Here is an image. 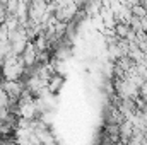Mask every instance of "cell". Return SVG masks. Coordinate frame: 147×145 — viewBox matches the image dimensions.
Here are the masks:
<instances>
[{"instance_id":"6da1fadb","label":"cell","mask_w":147,"mask_h":145,"mask_svg":"<svg viewBox=\"0 0 147 145\" xmlns=\"http://www.w3.org/2000/svg\"><path fill=\"white\" fill-rule=\"evenodd\" d=\"M38 55H39V53H38L34 43H33V41H29V43H28V46H26V50H24V53L21 55V56H22V60H24L26 68H31L33 65H36Z\"/></svg>"},{"instance_id":"3957f363","label":"cell","mask_w":147,"mask_h":145,"mask_svg":"<svg viewBox=\"0 0 147 145\" xmlns=\"http://www.w3.org/2000/svg\"><path fill=\"white\" fill-rule=\"evenodd\" d=\"M62 84H63V77L60 75V73H55L51 79H50V82H48V91H50V94H57L58 91H60V87H62Z\"/></svg>"},{"instance_id":"9c48e42d","label":"cell","mask_w":147,"mask_h":145,"mask_svg":"<svg viewBox=\"0 0 147 145\" xmlns=\"http://www.w3.org/2000/svg\"><path fill=\"white\" fill-rule=\"evenodd\" d=\"M146 142H147V135H146Z\"/></svg>"},{"instance_id":"52a82bcc","label":"cell","mask_w":147,"mask_h":145,"mask_svg":"<svg viewBox=\"0 0 147 145\" xmlns=\"http://www.w3.org/2000/svg\"><path fill=\"white\" fill-rule=\"evenodd\" d=\"M144 113H147V104H146V109H144Z\"/></svg>"},{"instance_id":"5b68a950","label":"cell","mask_w":147,"mask_h":145,"mask_svg":"<svg viewBox=\"0 0 147 145\" xmlns=\"http://www.w3.org/2000/svg\"><path fill=\"white\" fill-rule=\"evenodd\" d=\"M9 103H10V97L0 85V108H9Z\"/></svg>"},{"instance_id":"277c9868","label":"cell","mask_w":147,"mask_h":145,"mask_svg":"<svg viewBox=\"0 0 147 145\" xmlns=\"http://www.w3.org/2000/svg\"><path fill=\"white\" fill-rule=\"evenodd\" d=\"M130 31H132V28L127 26V24H116V28H115V34L120 38V39H127Z\"/></svg>"},{"instance_id":"7a4b0ae2","label":"cell","mask_w":147,"mask_h":145,"mask_svg":"<svg viewBox=\"0 0 147 145\" xmlns=\"http://www.w3.org/2000/svg\"><path fill=\"white\" fill-rule=\"evenodd\" d=\"M134 132H135L134 125H132L128 119H125V121L120 125V142L123 145H128L130 144V138L134 137Z\"/></svg>"},{"instance_id":"8992f818","label":"cell","mask_w":147,"mask_h":145,"mask_svg":"<svg viewBox=\"0 0 147 145\" xmlns=\"http://www.w3.org/2000/svg\"><path fill=\"white\" fill-rule=\"evenodd\" d=\"M140 96H142V99H144V101H147V82L140 87Z\"/></svg>"},{"instance_id":"ba28073f","label":"cell","mask_w":147,"mask_h":145,"mask_svg":"<svg viewBox=\"0 0 147 145\" xmlns=\"http://www.w3.org/2000/svg\"><path fill=\"white\" fill-rule=\"evenodd\" d=\"M142 145H147V142H144V144H142Z\"/></svg>"}]
</instances>
